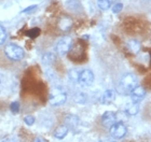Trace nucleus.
I'll list each match as a JSON object with an SVG mask.
<instances>
[{"label": "nucleus", "mask_w": 151, "mask_h": 142, "mask_svg": "<svg viewBox=\"0 0 151 142\" xmlns=\"http://www.w3.org/2000/svg\"><path fill=\"white\" fill-rule=\"evenodd\" d=\"M146 96V89L142 86H136L135 88L131 92V98H132V101L135 102V103H138L139 101L142 100Z\"/></svg>", "instance_id": "7"}, {"label": "nucleus", "mask_w": 151, "mask_h": 142, "mask_svg": "<svg viewBox=\"0 0 151 142\" xmlns=\"http://www.w3.org/2000/svg\"><path fill=\"white\" fill-rule=\"evenodd\" d=\"M56 61V55L54 53H45L42 56V63L45 66H52Z\"/></svg>", "instance_id": "14"}, {"label": "nucleus", "mask_w": 151, "mask_h": 142, "mask_svg": "<svg viewBox=\"0 0 151 142\" xmlns=\"http://www.w3.org/2000/svg\"><path fill=\"white\" fill-rule=\"evenodd\" d=\"M71 45H73V39L70 37H64L56 43L55 51H56V53L58 55L63 56V55H66L69 52Z\"/></svg>", "instance_id": "4"}, {"label": "nucleus", "mask_w": 151, "mask_h": 142, "mask_svg": "<svg viewBox=\"0 0 151 142\" xmlns=\"http://www.w3.org/2000/svg\"><path fill=\"white\" fill-rule=\"evenodd\" d=\"M0 83H1V80H0Z\"/></svg>", "instance_id": "27"}, {"label": "nucleus", "mask_w": 151, "mask_h": 142, "mask_svg": "<svg viewBox=\"0 0 151 142\" xmlns=\"http://www.w3.org/2000/svg\"><path fill=\"white\" fill-rule=\"evenodd\" d=\"M138 85V80L134 74H125L119 84V92L121 94H129L136 86Z\"/></svg>", "instance_id": "1"}, {"label": "nucleus", "mask_w": 151, "mask_h": 142, "mask_svg": "<svg viewBox=\"0 0 151 142\" xmlns=\"http://www.w3.org/2000/svg\"><path fill=\"white\" fill-rule=\"evenodd\" d=\"M10 110L12 111L14 114L19 113V102H17V101H14V102H12V103H11V106H10Z\"/></svg>", "instance_id": "20"}, {"label": "nucleus", "mask_w": 151, "mask_h": 142, "mask_svg": "<svg viewBox=\"0 0 151 142\" xmlns=\"http://www.w3.org/2000/svg\"><path fill=\"white\" fill-rule=\"evenodd\" d=\"M6 32L2 26L0 25V44H2L3 42L6 41Z\"/></svg>", "instance_id": "21"}, {"label": "nucleus", "mask_w": 151, "mask_h": 142, "mask_svg": "<svg viewBox=\"0 0 151 142\" xmlns=\"http://www.w3.org/2000/svg\"><path fill=\"white\" fill-rule=\"evenodd\" d=\"M73 19L69 16H62L58 21V28L63 31H68L73 27Z\"/></svg>", "instance_id": "10"}, {"label": "nucleus", "mask_w": 151, "mask_h": 142, "mask_svg": "<svg viewBox=\"0 0 151 142\" xmlns=\"http://www.w3.org/2000/svg\"><path fill=\"white\" fill-rule=\"evenodd\" d=\"M123 9V4L122 3H116V4H114V6H112V12L113 13H120L121 11H122Z\"/></svg>", "instance_id": "23"}, {"label": "nucleus", "mask_w": 151, "mask_h": 142, "mask_svg": "<svg viewBox=\"0 0 151 142\" xmlns=\"http://www.w3.org/2000/svg\"><path fill=\"white\" fill-rule=\"evenodd\" d=\"M35 142H43V140H42V138H37L35 140Z\"/></svg>", "instance_id": "26"}, {"label": "nucleus", "mask_w": 151, "mask_h": 142, "mask_svg": "<svg viewBox=\"0 0 151 142\" xmlns=\"http://www.w3.org/2000/svg\"><path fill=\"white\" fill-rule=\"evenodd\" d=\"M37 8H38L37 6H28V8H26V9L23 10L22 13L28 14V13H32V12H34V11H36V10H37Z\"/></svg>", "instance_id": "24"}, {"label": "nucleus", "mask_w": 151, "mask_h": 142, "mask_svg": "<svg viewBox=\"0 0 151 142\" xmlns=\"http://www.w3.org/2000/svg\"><path fill=\"white\" fill-rule=\"evenodd\" d=\"M68 128H67V126H65V125H62V126H58L55 129V131H54V137L56 138V139H64L65 137L67 136V133H68Z\"/></svg>", "instance_id": "13"}, {"label": "nucleus", "mask_w": 151, "mask_h": 142, "mask_svg": "<svg viewBox=\"0 0 151 142\" xmlns=\"http://www.w3.org/2000/svg\"><path fill=\"white\" fill-rule=\"evenodd\" d=\"M35 117L32 116V115H28V116H25L24 118V122H25L26 125H28V126H32L35 124Z\"/></svg>", "instance_id": "22"}, {"label": "nucleus", "mask_w": 151, "mask_h": 142, "mask_svg": "<svg viewBox=\"0 0 151 142\" xmlns=\"http://www.w3.org/2000/svg\"><path fill=\"white\" fill-rule=\"evenodd\" d=\"M67 99V94L66 92L62 88H54L52 93L50 94L49 97V102L52 106H60V104L65 103V101Z\"/></svg>", "instance_id": "3"}, {"label": "nucleus", "mask_w": 151, "mask_h": 142, "mask_svg": "<svg viewBox=\"0 0 151 142\" xmlns=\"http://www.w3.org/2000/svg\"><path fill=\"white\" fill-rule=\"evenodd\" d=\"M93 82H94V74L91 70L85 69L79 72L78 83L82 87H88L93 84Z\"/></svg>", "instance_id": "5"}, {"label": "nucleus", "mask_w": 151, "mask_h": 142, "mask_svg": "<svg viewBox=\"0 0 151 142\" xmlns=\"http://www.w3.org/2000/svg\"><path fill=\"white\" fill-rule=\"evenodd\" d=\"M80 125V118L77 115L73 114H69L65 117V126H67L68 129L76 130Z\"/></svg>", "instance_id": "9"}, {"label": "nucleus", "mask_w": 151, "mask_h": 142, "mask_svg": "<svg viewBox=\"0 0 151 142\" xmlns=\"http://www.w3.org/2000/svg\"><path fill=\"white\" fill-rule=\"evenodd\" d=\"M116 122V114L113 113V112H110V111L105 112L104 115L101 116V124H103V126L106 127V128L111 127Z\"/></svg>", "instance_id": "8"}, {"label": "nucleus", "mask_w": 151, "mask_h": 142, "mask_svg": "<svg viewBox=\"0 0 151 142\" xmlns=\"http://www.w3.org/2000/svg\"><path fill=\"white\" fill-rule=\"evenodd\" d=\"M25 35L27 36V37H29V38L35 39V38H37L38 36L40 35V29L39 28H32V29H29V30H27V31L25 32Z\"/></svg>", "instance_id": "18"}, {"label": "nucleus", "mask_w": 151, "mask_h": 142, "mask_svg": "<svg viewBox=\"0 0 151 142\" xmlns=\"http://www.w3.org/2000/svg\"><path fill=\"white\" fill-rule=\"evenodd\" d=\"M138 111H139L138 104L135 103V102L127 103V106H126L125 112H126V114H129V115H136V114L138 113Z\"/></svg>", "instance_id": "15"}, {"label": "nucleus", "mask_w": 151, "mask_h": 142, "mask_svg": "<svg viewBox=\"0 0 151 142\" xmlns=\"http://www.w3.org/2000/svg\"><path fill=\"white\" fill-rule=\"evenodd\" d=\"M126 47L127 50L131 52L132 54H137L140 51V43L137 40H129L127 43H126Z\"/></svg>", "instance_id": "12"}, {"label": "nucleus", "mask_w": 151, "mask_h": 142, "mask_svg": "<svg viewBox=\"0 0 151 142\" xmlns=\"http://www.w3.org/2000/svg\"><path fill=\"white\" fill-rule=\"evenodd\" d=\"M98 8L101 10H108L111 6L110 0H97Z\"/></svg>", "instance_id": "17"}, {"label": "nucleus", "mask_w": 151, "mask_h": 142, "mask_svg": "<svg viewBox=\"0 0 151 142\" xmlns=\"http://www.w3.org/2000/svg\"><path fill=\"white\" fill-rule=\"evenodd\" d=\"M66 6H68L71 11H76V10H78L81 8V4H80V1H79V0H67Z\"/></svg>", "instance_id": "16"}, {"label": "nucleus", "mask_w": 151, "mask_h": 142, "mask_svg": "<svg viewBox=\"0 0 151 142\" xmlns=\"http://www.w3.org/2000/svg\"><path fill=\"white\" fill-rule=\"evenodd\" d=\"M68 76H69L70 81H73V82H78V78H79V72H78V71H76V70L71 69L69 72H68Z\"/></svg>", "instance_id": "19"}, {"label": "nucleus", "mask_w": 151, "mask_h": 142, "mask_svg": "<svg viewBox=\"0 0 151 142\" xmlns=\"http://www.w3.org/2000/svg\"><path fill=\"white\" fill-rule=\"evenodd\" d=\"M2 142H15V141H14L13 139H11V138H6Z\"/></svg>", "instance_id": "25"}, {"label": "nucleus", "mask_w": 151, "mask_h": 142, "mask_svg": "<svg viewBox=\"0 0 151 142\" xmlns=\"http://www.w3.org/2000/svg\"><path fill=\"white\" fill-rule=\"evenodd\" d=\"M114 99H116V93H114V91H112V89H108V91H106V92L103 94V96H101V101L103 104H110L112 103L113 101H114Z\"/></svg>", "instance_id": "11"}, {"label": "nucleus", "mask_w": 151, "mask_h": 142, "mask_svg": "<svg viewBox=\"0 0 151 142\" xmlns=\"http://www.w3.org/2000/svg\"><path fill=\"white\" fill-rule=\"evenodd\" d=\"M4 53L6 57L11 60H21L25 56V51L21 46L16 44H8L4 49Z\"/></svg>", "instance_id": "2"}, {"label": "nucleus", "mask_w": 151, "mask_h": 142, "mask_svg": "<svg viewBox=\"0 0 151 142\" xmlns=\"http://www.w3.org/2000/svg\"><path fill=\"white\" fill-rule=\"evenodd\" d=\"M109 129H110L109 130L110 135L113 138H116V139H121V138H123V137L126 135V131H127L126 126L123 123H121V122H116L112 126L109 127Z\"/></svg>", "instance_id": "6"}]
</instances>
